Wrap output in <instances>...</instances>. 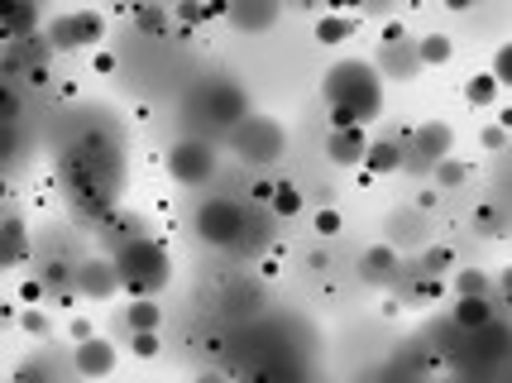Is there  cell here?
Segmentation results:
<instances>
[{
    "label": "cell",
    "mask_w": 512,
    "mask_h": 383,
    "mask_svg": "<svg viewBox=\"0 0 512 383\" xmlns=\"http://www.w3.org/2000/svg\"><path fill=\"white\" fill-rule=\"evenodd\" d=\"M15 115H20V91L0 82V125H15Z\"/></svg>",
    "instance_id": "31"
},
{
    "label": "cell",
    "mask_w": 512,
    "mask_h": 383,
    "mask_svg": "<svg viewBox=\"0 0 512 383\" xmlns=\"http://www.w3.org/2000/svg\"><path fill=\"white\" fill-rule=\"evenodd\" d=\"M331 5V15H345V10H359V0H326Z\"/></svg>",
    "instance_id": "44"
},
{
    "label": "cell",
    "mask_w": 512,
    "mask_h": 383,
    "mask_svg": "<svg viewBox=\"0 0 512 383\" xmlns=\"http://www.w3.org/2000/svg\"><path fill=\"white\" fill-rule=\"evenodd\" d=\"M130 350L139 360H154L158 350H163V340H158V331H130Z\"/></svg>",
    "instance_id": "29"
},
{
    "label": "cell",
    "mask_w": 512,
    "mask_h": 383,
    "mask_svg": "<svg viewBox=\"0 0 512 383\" xmlns=\"http://www.w3.org/2000/svg\"><path fill=\"white\" fill-rule=\"evenodd\" d=\"M201 20H225V0H201Z\"/></svg>",
    "instance_id": "40"
},
{
    "label": "cell",
    "mask_w": 512,
    "mask_h": 383,
    "mask_svg": "<svg viewBox=\"0 0 512 383\" xmlns=\"http://www.w3.org/2000/svg\"><path fill=\"white\" fill-rule=\"evenodd\" d=\"M111 269L120 278V288L130 297H158L168 288V278H173V259H168V249L149 240V235H130V240H120L111 254Z\"/></svg>",
    "instance_id": "2"
},
{
    "label": "cell",
    "mask_w": 512,
    "mask_h": 383,
    "mask_svg": "<svg viewBox=\"0 0 512 383\" xmlns=\"http://www.w3.org/2000/svg\"><path fill=\"white\" fill-rule=\"evenodd\" d=\"M465 101H469V106H493V101H498V82H493L489 72H479V77H469Z\"/></svg>",
    "instance_id": "27"
},
{
    "label": "cell",
    "mask_w": 512,
    "mask_h": 383,
    "mask_svg": "<svg viewBox=\"0 0 512 383\" xmlns=\"http://www.w3.org/2000/svg\"><path fill=\"white\" fill-rule=\"evenodd\" d=\"M340 226H345V221H340V211H331V206H326V211H316V235H321V240H335Z\"/></svg>",
    "instance_id": "34"
},
{
    "label": "cell",
    "mask_w": 512,
    "mask_h": 383,
    "mask_svg": "<svg viewBox=\"0 0 512 383\" xmlns=\"http://www.w3.org/2000/svg\"><path fill=\"white\" fill-rule=\"evenodd\" d=\"M29 254V230H24L20 216H5L0 221V264H15Z\"/></svg>",
    "instance_id": "18"
},
{
    "label": "cell",
    "mask_w": 512,
    "mask_h": 383,
    "mask_svg": "<svg viewBox=\"0 0 512 383\" xmlns=\"http://www.w3.org/2000/svg\"><path fill=\"white\" fill-rule=\"evenodd\" d=\"M48 48H91L106 39V20L96 15V10H72V15H58V20L48 24Z\"/></svg>",
    "instance_id": "8"
},
{
    "label": "cell",
    "mask_w": 512,
    "mask_h": 383,
    "mask_svg": "<svg viewBox=\"0 0 512 383\" xmlns=\"http://www.w3.org/2000/svg\"><path fill=\"white\" fill-rule=\"evenodd\" d=\"M398 249L393 245H374V249H364V259H359V278L364 283H374V288H388L393 278H398Z\"/></svg>",
    "instance_id": "13"
},
{
    "label": "cell",
    "mask_w": 512,
    "mask_h": 383,
    "mask_svg": "<svg viewBox=\"0 0 512 383\" xmlns=\"http://www.w3.org/2000/svg\"><path fill=\"white\" fill-rule=\"evenodd\" d=\"M268 206H273V216H278V221H288V216L302 211V192H297L292 182H278V187H273V197H268Z\"/></svg>",
    "instance_id": "25"
},
{
    "label": "cell",
    "mask_w": 512,
    "mask_h": 383,
    "mask_svg": "<svg viewBox=\"0 0 512 383\" xmlns=\"http://www.w3.org/2000/svg\"><path fill=\"white\" fill-rule=\"evenodd\" d=\"M479 144H484L489 154H508V120H498V125H484Z\"/></svg>",
    "instance_id": "30"
},
{
    "label": "cell",
    "mask_w": 512,
    "mask_h": 383,
    "mask_svg": "<svg viewBox=\"0 0 512 383\" xmlns=\"http://www.w3.org/2000/svg\"><path fill=\"white\" fill-rule=\"evenodd\" d=\"M115 288H120V278H115L111 259H82L72 269V293L87 297V302H106Z\"/></svg>",
    "instance_id": "10"
},
{
    "label": "cell",
    "mask_w": 512,
    "mask_h": 383,
    "mask_svg": "<svg viewBox=\"0 0 512 383\" xmlns=\"http://www.w3.org/2000/svg\"><path fill=\"white\" fill-rule=\"evenodd\" d=\"M197 383H230V379H225V374H201Z\"/></svg>",
    "instance_id": "48"
},
{
    "label": "cell",
    "mask_w": 512,
    "mask_h": 383,
    "mask_svg": "<svg viewBox=\"0 0 512 383\" xmlns=\"http://www.w3.org/2000/svg\"><path fill=\"white\" fill-rule=\"evenodd\" d=\"M15 321H20L29 336H48V312H44V307H24Z\"/></svg>",
    "instance_id": "32"
},
{
    "label": "cell",
    "mask_w": 512,
    "mask_h": 383,
    "mask_svg": "<svg viewBox=\"0 0 512 383\" xmlns=\"http://www.w3.org/2000/svg\"><path fill=\"white\" fill-rule=\"evenodd\" d=\"M364 168H369V173H398L402 144L398 139H369V144H364Z\"/></svg>",
    "instance_id": "17"
},
{
    "label": "cell",
    "mask_w": 512,
    "mask_h": 383,
    "mask_svg": "<svg viewBox=\"0 0 512 383\" xmlns=\"http://www.w3.org/2000/svg\"><path fill=\"white\" fill-rule=\"evenodd\" d=\"M10 383H63V374H58V364H53L44 350H39V355H29V360L15 364Z\"/></svg>",
    "instance_id": "19"
},
{
    "label": "cell",
    "mask_w": 512,
    "mask_h": 383,
    "mask_svg": "<svg viewBox=\"0 0 512 383\" xmlns=\"http://www.w3.org/2000/svg\"><path fill=\"white\" fill-rule=\"evenodd\" d=\"M197 115L206 125H216V130H230L235 120H245L249 115V96L230 77H216V82H206L197 91Z\"/></svg>",
    "instance_id": "7"
},
{
    "label": "cell",
    "mask_w": 512,
    "mask_h": 383,
    "mask_svg": "<svg viewBox=\"0 0 512 383\" xmlns=\"http://www.w3.org/2000/svg\"><path fill=\"white\" fill-rule=\"evenodd\" d=\"M364 144H369V130H364V125H350V130H331L326 154H331V163L350 168V163H364Z\"/></svg>",
    "instance_id": "15"
},
{
    "label": "cell",
    "mask_w": 512,
    "mask_h": 383,
    "mask_svg": "<svg viewBox=\"0 0 512 383\" xmlns=\"http://www.w3.org/2000/svg\"><path fill=\"white\" fill-rule=\"evenodd\" d=\"M469 5H474V0H446V10H455V15H465Z\"/></svg>",
    "instance_id": "47"
},
{
    "label": "cell",
    "mask_w": 512,
    "mask_h": 383,
    "mask_svg": "<svg viewBox=\"0 0 512 383\" xmlns=\"http://www.w3.org/2000/svg\"><path fill=\"white\" fill-rule=\"evenodd\" d=\"M455 154V130H450L446 120H426L417 125L407 144H402V168H417V173H431L441 158Z\"/></svg>",
    "instance_id": "6"
},
{
    "label": "cell",
    "mask_w": 512,
    "mask_h": 383,
    "mask_svg": "<svg viewBox=\"0 0 512 383\" xmlns=\"http://www.w3.org/2000/svg\"><path fill=\"white\" fill-rule=\"evenodd\" d=\"M479 235H493V240H503L508 230H503V216L489 211V206H479Z\"/></svg>",
    "instance_id": "35"
},
{
    "label": "cell",
    "mask_w": 512,
    "mask_h": 383,
    "mask_svg": "<svg viewBox=\"0 0 512 383\" xmlns=\"http://www.w3.org/2000/svg\"><path fill=\"white\" fill-rule=\"evenodd\" d=\"M273 187H278L273 178H259L254 187H249V192H254V202H268V197H273Z\"/></svg>",
    "instance_id": "42"
},
{
    "label": "cell",
    "mask_w": 512,
    "mask_h": 383,
    "mask_svg": "<svg viewBox=\"0 0 512 383\" xmlns=\"http://www.w3.org/2000/svg\"><path fill=\"white\" fill-rule=\"evenodd\" d=\"M431 178H436V187H465V182H469V168L455 154H450V158H441V163L431 168Z\"/></svg>",
    "instance_id": "26"
},
{
    "label": "cell",
    "mask_w": 512,
    "mask_h": 383,
    "mask_svg": "<svg viewBox=\"0 0 512 383\" xmlns=\"http://www.w3.org/2000/svg\"><path fill=\"white\" fill-rule=\"evenodd\" d=\"M96 72H115V58H111V53H96Z\"/></svg>",
    "instance_id": "45"
},
{
    "label": "cell",
    "mask_w": 512,
    "mask_h": 383,
    "mask_svg": "<svg viewBox=\"0 0 512 383\" xmlns=\"http://www.w3.org/2000/svg\"><path fill=\"white\" fill-rule=\"evenodd\" d=\"M489 77L498 82V87H503V82L512 77V53H508V48H498V58H493V72H489Z\"/></svg>",
    "instance_id": "37"
},
{
    "label": "cell",
    "mask_w": 512,
    "mask_h": 383,
    "mask_svg": "<svg viewBox=\"0 0 512 383\" xmlns=\"http://www.w3.org/2000/svg\"><path fill=\"white\" fill-rule=\"evenodd\" d=\"M249 211L240 197H201L197 216H192V230H197L206 245L216 249H230L235 240H240V230H245Z\"/></svg>",
    "instance_id": "4"
},
{
    "label": "cell",
    "mask_w": 512,
    "mask_h": 383,
    "mask_svg": "<svg viewBox=\"0 0 512 383\" xmlns=\"http://www.w3.org/2000/svg\"><path fill=\"white\" fill-rule=\"evenodd\" d=\"M225 144H230V154L249 163V168H273L283 149H288V135H283V125L273 120V115H259L249 111L245 120H235L230 130H225Z\"/></svg>",
    "instance_id": "3"
},
{
    "label": "cell",
    "mask_w": 512,
    "mask_h": 383,
    "mask_svg": "<svg viewBox=\"0 0 512 383\" xmlns=\"http://www.w3.org/2000/svg\"><path fill=\"white\" fill-rule=\"evenodd\" d=\"M359 10H364V15H388L393 0H359Z\"/></svg>",
    "instance_id": "43"
},
{
    "label": "cell",
    "mask_w": 512,
    "mask_h": 383,
    "mask_svg": "<svg viewBox=\"0 0 512 383\" xmlns=\"http://www.w3.org/2000/svg\"><path fill=\"white\" fill-rule=\"evenodd\" d=\"M134 24L149 29V34H163V10L158 5H134Z\"/></svg>",
    "instance_id": "33"
},
{
    "label": "cell",
    "mask_w": 512,
    "mask_h": 383,
    "mask_svg": "<svg viewBox=\"0 0 512 383\" xmlns=\"http://www.w3.org/2000/svg\"><path fill=\"white\" fill-rule=\"evenodd\" d=\"M393 245H426V221L417 211H398L393 216Z\"/></svg>",
    "instance_id": "23"
},
{
    "label": "cell",
    "mask_w": 512,
    "mask_h": 383,
    "mask_svg": "<svg viewBox=\"0 0 512 383\" xmlns=\"http://www.w3.org/2000/svg\"><path fill=\"white\" fill-rule=\"evenodd\" d=\"M44 278H24V288H20V302L24 307H39V302H44Z\"/></svg>",
    "instance_id": "36"
},
{
    "label": "cell",
    "mask_w": 512,
    "mask_h": 383,
    "mask_svg": "<svg viewBox=\"0 0 512 383\" xmlns=\"http://www.w3.org/2000/svg\"><path fill=\"white\" fill-rule=\"evenodd\" d=\"M355 15H326V20L316 24V44H326V48H335V44H345L350 34H355Z\"/></svg>",
    "instance_id": "22"
},
{
    "label": "cell",
    "mask_w": 512,
    "mask_h": 383,
    "mask_svg": "<svg viewBox=\"0 0 512 383\" xmlns=\"http://www.w3.org/2000/svg\"><path fill=\"white\" fill-rule=\"evenodd\" d=\"M379 383H407V379H398V374H388V379H379Z\"/></svg>",
    "instance_id": "49"
},
{
    "label": "cell",
    "mask_w": 512,
    "mask_h": 383,
    "mask_svg": "<svg viewBox=\"0 0 512 383\" xmlns=\"http://www.w3.org/2000/svg\"><path fill=\"white\" fill-rule=\"evenodd\" d=\"M10 321H15V307H10V302H0V326H10Z\"/></svg>",
    "instance_id": "46"
},
{
    "label": "cell",
    "mask_w": 512,
    "mask_h": 383,
    "mask_svg": "<svg viewBox=\"0 0 512 383\" xmlns=\"http://www.w3.org/2000/svg\"><path fill=\"white\" fill-rule=\"evenodd\" d=\"M374 72H379V77H393V82L417 77V72H422V63H417V53H412V39H407V44H393V48H379Z\"/></svg>",
    "instance_id": "14"
},
{
    "label": "cell",
    "mask_w": 512,
    "mask_h": 383,
    "mask_svg": "<svg viewBox=\"0 0 512 383\" xmlns=\"http://www.w3.org/2000/svg\"><path fill=\"white\" fill-rule=\"evenodd\" d=\"M393 44H407V29L402 24H383V48H393Z\"/></svg>",
    "instance_id": "39"
},
{
    "label": "cell",
    "mask_w": 512,
    "mask_h": 383,
    "mask_svg": "<svg viewBox=\"0 0 512 383\" xmlns=\"http://www.w3.org/2000/svg\"><path fill=\"white\" fill-rule=\"evenodd\" d=\"M268 245V226H259V221H254V216H249L245 221V230H240V240H235V254H259V249Z\"/></svg>",
    "instance_id": "28"
},
{
    "label": "cell",
    "mask_w": 512,
    "mask_h": 383,
    "mask_svg": "<svg viewBox=\"0 0 512 383\" xmlns=\"http://www.w3.org/2000/svg\"><path fill=\"white\" fill-rule=\"evenodd\" d=\"M283 15V0H225V20L240 34H264Z\"/></svg>",
    "instance_id": "9"
},
{
    "label": "cell",
    "mask_w": 512,
    "mask_h": 383,
    "mask_svg": "<svg viewBox=\"0 0 512 383\" xmlns=\"http://www.w3.org/2000/svg\"><path fill=\"white\" fill-rule=\"evenodd\" d=\"M173 15H178V24H201V0H182Z\"/></svg>",
    "instance_id": "38"
},
{
    "label": "cell",
    "mask_w": 512,
    "mask_h": 383,
    "mask_svg": "<svg viewBox=\"0 0 512 383\" xmlns=\"http://www.w3.org/2000/svg\"><path fill=\"white\" fill-rule=\"evenodd\" d=\"M321 91H326V106H331V130L369 125L383 111V77L364 58H340L335 68H326Z\"/></svg>",
    "instance_id": "1"
},
{
    "label": "cell",
    "mask_w": 512,
    "mask_h": 383,
    "mask_svg": "<svg viewBox=\"0 0 512 383\" xmlns=\"http://www.w3.org/2000/svg\"><path fill=\"white\" fill-rule=\"evenodd\" d=\"M450 293H455V297H489V269H465V273H455Z\"/></svg>",
    "instance_id": "24"
},
{
    "label": "cell",
    "mask_w": 512,
    "mask_h": 383,
    "mask_svg": "<svg viewBox=\"0 0 512 383\" xmlns=\"http://www.w3.org/2000/svg\"><path fill=\"white\" fill-rule=\"evenodd\" d=\"M450 321H455L460 331H484V326L493 321V302H489V297H455Z\"/></svg>",
    "instance_id": "16"
},
{
    "label": "cell",
    "mask_w": 512,
    "mask_h": 383,
    "mask_svg": "<svg viewBox=\"0 0 512 383\" xmlns=\"http://www.w3.org/2000/svg\"><path fill=\"white\" fill-rule=\"evenodd\" d=\"M115 369V345L106 336H87L72 345V374L77 379H106Z\"/></svg>",
    "instance_id": "11"
},
{
    "label": "cell",
    "mask_w": 512,
    "mask_h": 383,
    "mask_svg": "<svg viewBox=\"0 0 512 383\" xmlns=\"http://www.w3.org/2000/svg\"><path fill=\"white\" fill-rule=\"evenodd\" d=\"M158 321H163V307H158L154 297H134L130 307H125V326L130 331H158Z\"/></svg>",
    "instance_id": "21"
},
{
    "label": "cell",
    "mask_w": 512,
    "mask_h": 383,
    "mask_svg": "<svg viewBox=\"0 0 512 383\" xmlns=\"http://www.w3.org/2000/svg\"><path fill=\"white\" fill-rule=\"evenodd\" d=\"M34 24H39L34 0H0V39H5V44H15V39H24V34H34Z\"/></svg>",
    "instance_id": "12"
},
{
    "label": "cell",
    "mask_w": 512,
    "mask_h": 383,
    "mask_svg": "<svg viewBox=\"0 0 512 383\" xmlns=\"http://www.w3.org/2000/svg\"><path fill=\"white\" fill-rule=\"evenodd\" d=\"M412 53H417V63H422V68H446L450 53H455V44H450L446 34H426V39L412 44Z\"/></svg>",
    "instance_id": "20"
},
{
    "label": "cell",
    "mask_w": 512,
    "mask_h": 383,
    "mask_svg": "<svg viewBox=\"0 0 512 383\" xmlns=\"http://www.w3.org/2000/svg\"><path fill=\"white\" fill-rule=\"evenodd\" d=\"M216 168H221V149L211 139H178L168 149V173L182 187H206V182L216 178Z\"/></svg>",
    "instance_id": "5"
},
{
    "label": "cell",
    "mask_w": 512,
    "mask_h": 383,
    "mask_svg": "<svg viewBox=\"0 0 512 383\" xmlns=\"http://www.w3.org/2000/svg\"><path fill=\"white\" fill-rule=\"evenodd\" d=\"M67 336H72V340H87V336H96V331H91V321H82V316H77V321H67Z\"/></svg>",
    "instance_id": "41"
}]
</instances>
